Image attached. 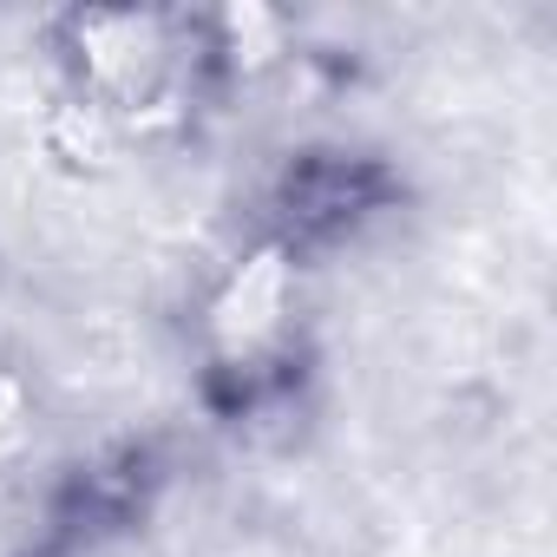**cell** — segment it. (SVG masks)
Returning a JSON list of instances; mask_svg holds the SVG:
<instances>
[{
	"mask_svg": "<svg viewBox=\"0 0 557 557\" xmlns=\"http://www.w3.org/2000/svg\"><path fill=\"white\" fill-rule=\"evenodd\" d=\"M309 262L275 236L249 230L190 296L184 342L197 400L236 426L262 433L269 420H302L315 387V302Z\"/></svg>",
	"mask_w": 557,
	"mask_h": 557,
	"instance_id": "cell-1",
	"label": "cell"
},
{
	"mask_svg": "<svg viewBox=\"0 0 557 557\" xmlns=\"http://www.w3.org/2000/svg\"><path fill=\"white\" fill-rule=\"evenodd\" d=\"M40 53L53 86L119 119L138 151L184 138L210 106L190 8H60L40 27Z\"/></svg>",
	"mask_w": 557,
	"mask_h": 557,
	"instance_id": "cell-2",
	"label": "cell"
},
{
	"mask_svg": "<svg viewBox=\"0 0 557 557\" xmlns=\"http://www.w3.org/2000/svg\"><path fill=\"white\" fill-rule=\"evenodd\" d=\"M407 210V177L387 151L348 138H309L269 164L256 190V230L296 249L309 269L368 243L381 223Z\"/></svg>",
	"mask_w": 557,
	"mask_h": 557,
	"instance_id": "cell-3",
	"label": "cell"
},
{
	"mask_svg": "<svg viewBox=\"0 0 557 557\" xmlns=\"http://www.w3.org/2000/svg\"><path fill=\"white\" fill-rule=\"evenodd\" d=\"M27 132H34V151L47 158V171H60L66 184H112L132 158H145L119 119H106L99 106H86L60 86H47Z\"/></svg>",
	"mask_w": 557,
	"mask_h": 557,
	"instance_id": "cell-4",
	"label": "cell"
},
{
	"mask_svg": "<svg viewBox=\"0 0 557 557\" xmlns=\"http://www.w3.org/2000/svg\"><path fill=\"white\" fill-rule=\"evenodd\" d=\"M40 446H47V387L14 348H0V479L27 472Z\"/></svg>",
	"mask_w": 557,
	"mask_h": 557,
	"instance_id": "cell-5",
	"label": "cell"
}]
</instances>
